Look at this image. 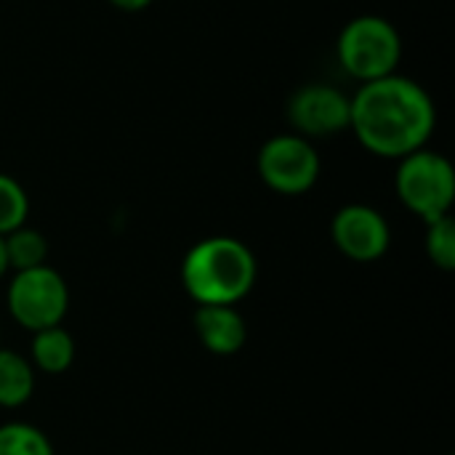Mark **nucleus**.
I'll return each instance as SVG.
<instances>
[{
	"label": "nucleus",
	"mask_w": 455,
	"mask_h": 455,
	"mask_svg": "<svg viewBox=\"0 0 455 455\" xmlns=\"http://www.w3.org/2000/svg\"><path fill=\"white\" fill-rule=\"evenodd\" d=\"M437 128V104L413 77L400 72L363 83L352 93L349 131L360 147L384 160H403L424 147Z\"/></svg>",
	"instance_id": "1"
},
{
	"label": "nucleus",
	"mask_w": 455,
	"mask_h": 455,
	"mask_svg": "<svg viewBox=\"0 0 455 455\" xmlns=\"http://www.w3.org/2000/svg\"><path fill=\"white\" fill-rule=\"evenodd\" d=\"M256 256L237 237H205L181 261V283L197 307H235L256 285Z\"/></svg>",
	"instance_id": "2"
},
{
	"label": "nucleus",
	"mask_w": 455,
	"mask_h": 455,
	"mask_svg": "<svg viewBox=\"0 0 455 455\" xmlns=\"http://www.w3.org/2000/svg\"><path fill=\"white\" fill-rule=\"evenodd\" d=\"M336 59L339 67L360 85L373 83L397 72L403 61V37L387 16L363 13L341 27Z\"/></svg>",
	"instance_id": "3"
},
{
	"label": "nucleus",
	"mask_w": 455,
	"mask_h": 455,
	"mask_svg": "<svg viewBox=\"0 0 455 455\" xmlns=\"http://www.w3.org/2000/svg\"><path fill=\"white\" fill-rule=\"evenodd\" d=\"M395 189L400 203L424 224L451 216L455 200L453 163L445 155L424 147L397 160Z\"/></svg>",
	"instance_id": "4"
},
{
	"label": "nucleus",
	"mask_w": 455,
	"mask_h": 455,
	"mask_svg": "<svg viewBox=\"0 0 455 455\" xmlns=\"http://www.w3.org/2000/svg\"><path fill=\"white\" fill-rule=\"evenodd\" d=\"M320 168L323 163L317 147L293 131L267 139L256 155V171L261 181L285 197L307 195L317 184Z\"/></svg>",
	"instance_id": "5"
},
{
	"label": "nucleus",
	"mask_w": 455,
	"mask_h": 455,
	"mask_svg": "<svg viewBox=\"0 0 455 455\" xmlns=\"http://www.w3.org/2000/svg\"><path fill=\"white\" fill-rule=\"evenodd\" d=\"M67 307H69L67 283L48 264L16 272L8 285V312L29 333L61 325Z\"/></svg>",
	"instance_id": "6"
},
{
	"label": "nucleus",
	"mask_w": 455,
	"mask_h": 455,
	"mask_svg": "<svg viewBox=\"0 0 455 455\" xmlns=\"http://www.w3.org/2000/svg\"><path fill=\"white\" fill-rule=\"evenodd\" d=\"M291 131L304 139H328L349 131L352 96L331 83H307L285 104Z\"/></svg>",
	"instance_id": "7"
},
{
	"label": "nucleus",
	"mask_w": 455,
	"mask_h": 455,
	"mask_svg": "<svg viewBox=\"0 0 455 455\" xmlns=\"http://www.w3.org/2000/svg\"><path fill=\"white\" fill-rule=\"evenodd\" d=\"M331 235H333L336 248L347 259L360 261V264L379 261L389 251V243H392V232H389L384 213L363 203L339 208L331 221Z\"/></svg>",
	"instance_id": "8"
},
{
	"label": "nucleus",
	"mask_w": 455,
	"mask_h": 455,
	"mask_svg": "<svg viewBox=\"0 0 455 455\" xmlns=\"http://www.w3.org/2000/svg\"><path fill=\"white\" fill-rule=\"evenodd\" d=\"M195 333L211 355H221V357L237 355L248 339L243 315L235 307H221V304L197 307Z\"/></svg>",
	"instance_id": "9"
},
{
	"label": "nucleus",
	"mask_w": 455,
	"mask_h": 455,
	"mask_svg": "<svg viewBox=\"0 0 455 455\" xmlns=\"http://www.w3.org/2000/svg\"><path fill=\"white\" fill-rule=\"evenodd\" d=\"M29 355H32V368H37L40 373L59 376L75 360V339L61 325L35 331Z\"/></svg>",
	"instance_id": "10"
},
{
	"label": "nucleus",
	"mask_w": 455,
	"mask_h": 455,
	"mask_svg": "<svg viewBox=\"0 0 455 455\" xmlns=\"http://www.w3.org/2000/svg\"><path fill=\"white\" fill-rule=\"evenodd\" d=\"M35 368L27 357L0 349V408H19L32 397Z\"/></svg>",
	"instance_id": "11"
},
{
	"label": "nucleus",
	"mask_w": 455,
	"mask_h": 455,
	"mask_svg": "<svg viewBox=\"0 0 455 455\" xmlns=\"http://www.w3.org/2000/svg\"><path fill=\"white\" fill-rule=\"evenodd\" d=\"M3 248H5V261L8 269L13 272H24V269H35V267H45L48 259V240L43 237V232L32 229V227H19L13 232H8L3 237Z\"/></svg>",
	"instance_id": "12"
},
{
	"label": "nucleus",
	"mask_w": 455,
	"mask_h": 455,
	"mask_svg": "<svg viewBox=\"0 0 455 455\" xmlns=\"http://www.w3.org/2000/svg\"><path fill=\"white\" fill-rule=\"evenodd\" d=\"M0 455H53V445L37 427L11 421L0 427Z\"/></svg>",
	"instance_id": "13"
},
{
	"label": "nucleus",
	"mask_w": 455,
	"mask_h": 455,
	"mask_svg": "<svg viewBox=\"0 0 455 455\" xmlns=\"http://www.w3.org/2000/svg\"><path fill=\"white\" fill-rule=\"evenodd\" d=\"M27 216H29V197L24 187L13 176L0 173V237L24 227Z\"/></svg>",
	"instance_id": "14"
},
{
	"label": "nucleus",
	"mask_w": 455,
	"mask_h": 455,
	"mask_svg": "<svg viewBox=\"0 0 455 455\" xmlns=\"http://www.w3.org/2000/svg\"><path fill=\"white\" fill-rule=\"evenodd\" d=\"M427 256L435 267L453 272L455 269V221L453 216H443L427 224V237H424Z\"/></svg>",
	"instance_id": "15"
},
{
	"label": "nucleus",
	"mask_w": 455,
	"mask_h": 455,
	"mask_svg": "<svg viewBox=\"0 0 455 455\" xmlns=\"http://www.w3.org/2000/svg\"><path fill=\"white\" fill-rule=\"evenodd\" d=\"M107 3L115 5V8H120V11H125V13H139V11L149 8L155 0H107Z\"/></svg>",
	"instance_id": "16"
},
{
	"label": "nucleus",
	"mask_w": 455,
	"mask_h": 455,
	"mask_svg": "<svg viewBox=\"0 0 455 455\" xmlns=\"http://www.w3.org/2000/svg\"><path fill=\"white\" fill-rule=\"evenodd\" d=\"M8 272V261H5V248H3V237H0V280Z\"/></svg>",
	"instance_id": "17"
}]
</instances>
